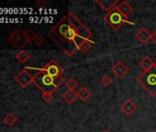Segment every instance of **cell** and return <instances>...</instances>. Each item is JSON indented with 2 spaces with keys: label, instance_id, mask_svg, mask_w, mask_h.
<instances>
[{
  "label": "cell",
  "instance_id": "6da1fadb",
  "mask_svg": "<svg viewBox=\"0 0 156 132\" xmlns=\"http://www.w3.org/2000/svg\"><path fill=\"white\" fill-rule=\"evenodd\" d=\"M48 35L67 56H73L84 40H90L92 32L72 12H68L50 30Z\"/></svg>",
  "mask_w": 156,
  "mask_h": 132
},
{
  "label": "cell",
  "instance_id": "7a4b0ae2",
  "mask_svg": "<svg viewBox=\"0 0 156 132\" xmlns=\"http://www.w3.org/2000/svg\"><path fill=\"white\" fill-rule=\"evenodd\" d=\"M42 93L50 92L53 93L56 91L60 85L64 83V78L62 76L60 77H52L43 72H41L32 82Z\"/></svg>",
  "mask_w": 156,
  "mask_h": 132
},
{
  "label": "cell",
  "instance_id": "3957f363",
  "mask_svg": "<svg viewBox=\"0 0 156 132\" xmlns=\"http://www.w3.org/2000/svg\"><path fill=\"white\" fill-rule=\"evenodd\" d=\"M136 80L151 96H154L156 95V65L148 71L142 72Z\"/></svg>",
  "mask_w": 156,
  "mask_h": 132
},
{
  "label": "cell",
  "instance_id": "277c9868",
  "mask_svg": "<svg viewBox=\"0 0 156 132\" xmlns=\"http://www.w3.org/2000/svg\"><path fill=\"white\" fill-rule=\"evenodd\" d=\"M105 21L107 22V24L115 31L119 30L122 25L126 24H129L131 26H134L135 24L133 22H129L128 18L125 17L116 7H114L111 10H109L108 12H107V14L105 15Z\"/></svg>",
  "mask_w": 156,
  "mask_h": 132
},
{
  "label": "cell",
  "instance_id": "5b68a950",
  "mask_svg": "<svg viewBox=\"0 0 156 132\" xmlns=\"http://www.w3.org/2000/svg\"><path fill=\"white\" fill-rule=\"evenodd\" d=\"M9 41L14 48L20 49V50L22 49L27 44V40L25 37V30L21 29H17L9 37Z\"/></svg>",
  "mask_w": 156,
  "mask_h": 132
},
{
  "label": "cell",
  "instance_id": "8992f818",
  "mask_svg": "<svg viewBox=\"0 0 156 132\" xmlns=\"http://www.w3.org/2000/svg\"><path fill=\"white\" fill-rule=\"evenodd\" d=\"M41 69V72L52 76V77H60L62 76L63 69L59 63H57L54 60H51L48 63L45 64Z\"/></svg>",
  "mask_w": 156,
  "mask_h": 132
},
{
  "label": "cell",
  "instance_id": "52a82bcc",
  "mask_svg": "<svg viewBox=\"0 0 156 132\" xmlns=\"http://www.w3.org/2000/svg\"><path fill=\"white\" fill-rule=\"evenodd\" d=\"M129 69L128 66L121 61H117L114 65L113 67L111 68V72L114 74V75L119 78V79H121L123 78L128 73H129Z\"/></svg>",
  "mask_w": 156,
  "mask_h": 132
},
{
  "label": "cell",
  "instance_id": "ba28073f",
  "mask_svg": "<svg viewBox=\"0 0 156 132\" xmlns=\"http://www.w3.org/2000/svg\"><path fill=\"white\" fill-rule=\"evenodd\" d=\"M15 80L16 82L22 87L25 88L27 87L29 85H30L33 82V78L30 75V74L25 70H21L16 76H15Z\"/></svg>",
  "mask_w": 156,
  "mask_h": 132
},
{
  "label": "cell",
  "instance_id": "9c48e42d",
  "mask_svg": "<svg viewBox=\"0 0 156 132\" xmlns=\"http://www.w3.org/2000/svg\"><path fill=\"white\" fill-rule=\"evenodd\" d=\"M120 108L125 115L131 116L137 110V106L130 98H128L120 105Z\"/></svg>",
  "mask_w": 156,
  "mask_h": 132
},
{
  "label": "cell",
  "instance_id": "30bf717a",
  "mask_svg": "<svg viewBox=\"0 0 156 132\" xmlns=\"http://www.w3.org/2000/svg\"><path fill=\"white\" fill-rule=\"evenodd\" d=\"M151 34L145 27H142L136 32V38L140 43L145 44L151 40Z\"/></svg>",
  "mask_w": 156,
  "mask_h": 132
},
{
  "label": "cell",
  "instance_id": "8fae6325",
  "mask_svg": "<svg viewBox=\"0 0 156 132\" xmlns=\"http://www.w3.org/2000/svg\"><path fill=\"white\" fill-rule=\"evenodd\" d=\"M96 4L99 5L104 10L108 12L117 6L118 0H96Z\"/></svg>",
  "mask_w": 156,
  "mask_h": 132
},
{
  "label": "cell",
  "instance_id": "7c38bea8",
  "mask_svg": "<svg viewBox=\"0 0 156 132\" xmlns=\"http://www.w3.org/2000/svg\"><path fill=\"white\" fill-rule=\"evenodd\" d=\"M139 65L142 68L143 72H145V71H148V70L151 69L153 66L156 65V64H155V62L152 61V59L150 56H144L140 60V61L139 62Z\"/></svg>",
  "mask_w": 156,
  "mask_h": 132
},
{
  "label": "cell",
  "instance_id": "4fadbf2b",
  "mask_svg": "<svg viewBox=\"0 0 156 132\" xmlns=\"http://www.w3.org/2000/svg\"><path fill=\"white\" fill-rule=\"evenodd\" d=\"M62 98L69 105H72L73 103H74V101L78 98L77 97V94L74 91L72 90H66L62 95Z\"/></svg>",
  "mask_w": 156,
  "mask_h": 132
},
{
  "label": "cell",
  "instance_id": "5bb4252c",
  "mask_svg": "<svg viewBox=\"0 0 156 132\" xmlns=\"http://www.w3.org/2000/svg\"><path fill=\"white\" fill-rule=\"evenodd\" d=\"M76 94H77V97L82 102H87L91 96V92L87 86H82Z\"/></svg>",
  "mask_w": 156,
  "mask_h": 132
},
{
  "label": "cell",
  "instance_id": "9a60e30c",
  "mask_svg": "<svg viewBox=\"0 0 156 132\" xmlns=\"http://www.w3.org/2000/svg\"><path fill=\"white\" fill-rule=\"evenodd\" d=\"M118 9L125 16L128 18V15L130 14L133 11V8L127 2V1H122L119 5H117Z\"/></svg>",
  "mask_w": 156,
  "mask_h": 132
},
{
  "label": "cell",
  "instance_id": "2e32d148",
  "mask_svg": "<svg viewBox=\"0 0 156 132\" xmlns=\"http://www.w3.org/2000/svg\"><path fill=\"white\" fill-rule=\"evenodd\" d=\"M16 59L18 61H20V63H25L27 62L30 59V55L29 54V52H27L25 50H20L17 55H16Z\"/></svg>",
  "mask_w": 156,
  "mask_h": 132
},
{
  "label": "cell",
  "instance_id": "e0dca14e",
  "mask_svg": "<svg viewBox=\"0 0 156 132\" xmlns=\"http://www.w3.org/2000/svg\"><path fill=\"white\" fill-rule=\"evenodd\" d=\"M93 44H94V41H92L90 40H86L80 44L79 48H78V50H80L82 53H87L92 48Z\"/></svg>",
  "mask_w": 156,
  "mask_h": 132
},
{
  "label": "cell",
  "instance_id": "ac0fdd59",
  "mask_svg": "<svg viewBox=\"0 0 156 132\" xmlns=\"http://www.w3.org/2000/svg\"><path fill=\"white\" fill-rule=\"evenodd\" d=\"M3 121H4L5 125H7L8 127H12V126H14L16 124V122L18 121V118H17V116L14 114L8 113L6 115V116L4 117Z\"/></svg>",
  "mask_w": 156,
  "mask_h": 132
},
{
  "label": "cell",
  "instance_id": "d6986e66",
  "mask_svg": "<svg viewBox=\"0 0 156 132\" xmlns=\"http://www.w3.org/2000/svg\"><path fill=\"white\" fill-rule=\"evenodd\" d=\"M29 74H30V75L34 79L41 72V68H35V67H30V66H26V67L24 68Z\"/></svg>",
  "mask_w": 156,
  "mask_h": 132
},
{
  "label": "cell",
  "instance_id": "ffe728a7",
  "mask_svg": "<svg viewBox=\"0 0 156 132\" xmlns=\"http://www.w3.org/2000/svg\"><path fill=\"white\" fill-rule=\"evenodd\" d=\"M25 37H26L27 43H31V42H33L35 40L37 35L33 30H25Z\"/></svg>",
  "mask_w": 156,
  "mask_h": 132
},
{
  "label": "cell",
  "instance_id": "44dd1931",
  "mask_svg": "<svg viewBox=\"0 0 156 132\" xmlns=\"http://www.w3.org/2000/svg\"><path fill=\"white\" fill-rule=\"evenodd\" d=\"M78 85V83L76 80L71 78L69 80H67V82L65 83V86L67 87V90H72V91H74V89L77 87Z\"/></svg>",
  "mask_w": 156,
  "mask_h": 132
},
{
  "label": "cell",
  "instance_id": "7402d4cb",
  "mask_svg": "<svg viewBox=\"0 0 156 132\" xmlns=\"http://www.w3.org/2000/svg\"><path fill=\"white\" fill-rule=\"evenodd\" d=\"M112 81H113L112 78H111L108 75H105L101 78V80H100L102 85L105 86V87H108V86L112 84Z\"/></svg>",
  "mask_w": 156,
  "mask_h": 132
},
{
  "label": "cell",
  "instance_id": "603a6c76",
  "mask_svg": "<svg viewBox=\"0 0 156 132\" xmlns=\"http://www.w3.org/2000/svg\"><path fill=\"white\" fill-rule=\"evenodd\" d=\"M34 43L38 46V47H42L45 44V39L41 36V35H37Z\"/></svg>",
  "mask_w": 156,
  "mask_h": 132
},
{
  "label": "cell",
  "instance_id": "cb8c5ba5",
  "mask_svg": "<svg viewBox=\"0 0 156 132\" xmlns=\"http://www.w3.org/2000/svg\"><path fill=\"white\" fill-rule=\"evenodd\" d=\"M42 99L45 101V102H50L53 99V93H50V92H45V93H42V96H41Z\"/></svg>",
  "mask_w": 156,
  "mask_h": 132
},
{
  "label": "cell",
  "instance_id": "d4e9b609",
  "mask_svg": "<svg viewBox=\"0 0 156 132\" xmlns=\"http://www.w3.org/2000/svg\"><path fill=\"white\" fill-rule=\"evenodd\" d=\"M46 4H47V2L44 1V0H38V1H36V5L39 8H43Z\"/></svg>",
  "mask_w": 156,
  "mask_h": 132
},
{
  "label": "cell",
  "instance_id": "484cf974",
  "mask_svg": "<svg viewBox=\"0 0 156 132\" xmlns=\"http://www.w3.org/2000/svg\"><path fill=\"white\" fill-rule=\"evenodd\" d=\"M151 40L153 43L156 44V30L151 34Z\"/></svg>",
  "mask_w": 156,
  "mask_h": 132
},
{
  "label": "cell",
  "instance_id": "4316f807",
  "mask_svg": "<svg viewBox=\"0 0 156 132\" xmlns=\"http://www.w3.org/2000/svg\"><path fill=\"white\" fill-rule=\"evenodd\" d=\"M102 132H110L109 130H108V129H106V130H104V131H102Z\"/></svg>",
  "mask_w": 156,
  "mask_h": 132
},
{
  "label": "cell",
  "instance_id": "83f0119b",
  "mask_svg": "<svg viewBox=\"0 0 156 132\" xmlns=\"http://www.w3.org/2000/svg\"><path fill=\"white\" fill-rule=\"evenodd\" d=\"M153 132H156V129H155V130H154V131H153Z\"/></svg>",
  "mask_w": 156,
  "mask_h": 132
}]
</instances>
